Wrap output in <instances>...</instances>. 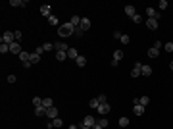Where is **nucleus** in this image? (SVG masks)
<instances>
[{
	"label": "nucleus",
	"instance_id": "1",
	"mask_svg": "<svg viewBox=\"0 0 173 129\" xmlns=\"http://www.w3.org/2000/svg\"><path fill=\"white\" fill-rule=\"evenodd\" d=\"M73 33H75V27H73L69 21L58 27V35H60V37H69V35H73Z\"/></svg>",
	"mask_w": 173,
	"mask_h": 129
},
{
	"label": "nucleus",
	"instance_id": "2",
	"mask_svg": "<svg viewBox=\"0 0 173 129\" xmlns=\"http://www.w3.org/2000/svg\"><path fill=\"white\" fill-rule=\"evenodd\" d=\"M0 40H2V42H6V44H12V42L16 40V35H14L12 31H6L2 37H0Z\"/></svg>",
	"mask_w": 173,
	"mask_h": 129
},
{
	"label": "nucleus",
	"instance_id": "3",
	"mask_svg": "<svg viewBox=\"0 0 173 129\" xmlns=\"http://www.w3.org/2000/svg\"><path fill=\"white\" fill-rule=\"evenodd\" d=\"M142 73V64L141 62H137V64L133 65V69H131V77H139Z\"/></svg>",
	"mask_w": 173,
	"mask_h": 129
},
{
	"label": "nucleus",
	"instance_id": "4",
	"mask_svg": "<svg viewBox=\"0 0 173 129\" xmlns=\"http://www.w3.org/2000/svg\"><path fill=\"white\" fill-rule=\"evenodd\" d=\"M54 50H58V52H67L69 46H67L63 40H60V42H54Z\"/></svg>",
	"mask_w": 173,
	"mask_h": 129
},
{
	"label": "nucleus",
	"instance_id": "5",
	"mask_svg": "<svg viewBox=\"0 0 173 129\" xmlns=\"http://www.w3.org/2000/svg\"><path fill=\"white\" fill-rule=\"evenodd\" d=\"M79 27H81L83 33L88 31V29H90V19H88V17H81V25H79Z\"/></svg>",
	"mask_w": 173,
	"mask_h": 129
},
{
	"label": "nucleus",
	"instance_id": "6",
	"mask_svg": "<svg viewBox=\"0 0 173 129\" xmlns=\"http://www.w3.org/2000/svg\"><path fill=\"white\" fill-rule=\"evenodd\" d=\"M146 27H148L150 31H156V29H158V19H154V17H148V19H146Z\"/></svg>",
	"mask_w": 173,
	"mask_h": 129
},
{
	"label": "nucleus",
	"instance_id": "7",
	"mask_svg": "<svg viewBox=\"0 0 173 129\" xmlns=\"http://www.w3.org/2000/svg\"><path fill=\"white\" fill-rule=\"evenodd\" d=\"M10 52H14V54H21L23 50H21V46H19V42L17 40H14L12 44H10Z\"/></svg>",
	"mask_w": 173,
	"mask_h": 129
},
{
	"label": "nucleus",
	"instance_id": "8",
	"mask_svg": "<svg viewBox=\"0 0 173 129\" xmlns=\"http://www.w3.org/2000/svg\"><path fill=\"white\" fill-rule=\"evenodd\" d=\"M96 112H98V114H102V116L110 114V104H108V102H106V104H100L98 108H96Z\"/></svg>",
	"mask_w": 173,
	"mask_h": 129
},
{
	"label": "nucleus",
	"instance_id": "9",
	"mask_svg": "<svg viewBox=\"0 0 173 129\" xmlns=\"http://www.w3.org/2000/svg\"><path fill=\"white\" fill-rule=\"evenodd\" d=\"M58 114H60V112H58V108H56V106H52V108H48V110H46V116L50 118V120H56V118H58Z\"/></svg>",
	"mask_w": 173,
	"mask_h": 129
},
{
	"label": "nucleus",
	"instance_id": "10",
	"mask_svg": "<svg viewBox=\"0 0 173 129\" xmlns=\"http://www.w3.org/2000/svg\"><path fill=\"white\" fill-rule=\"evenodd\" d=\"M96 123V120L92 118V116H85V120H83V125H86V127H92Z\"/></svg>",
	"mask_w": 173,
	"mask_h": 129
},
{
	"label": "nucleus",
	"instance_id": "11",
	"mask_svg": "<svg viewBox=\"0 0 173 129\" xmlns=\"http://www.w3.org/2000/svg\"><path fill=\"white\" fill-rule=\"evenodd\" d=\"M10 6H16V8H23V6H27V0H10Z\"/></svg>",
	"mask_w": 173,
	"mask_h": 129
},
{
	"label": "nucleus",
	"instance_id": "12",
	"mask_svg": "<svg viewBox=\"0 0 173 129\" xmlns=\"http://www.w3.org/2000/svg\"><path fill=\"white\" fill-rule=\"evenodd\" d=\"M19 60H21L23 64L31 62V52H21V54H19Z\"/></svg>",
	"mask_w": 173,
	"mask_h": 129
},
{
	"label": "nucleus",
	"instance_id": "13",
	"mask_svg": "<svg viewBox=\"0 0 173 129\" xmlns=\"http://www.w3.org/2000/svg\"><path fill=\"white\" fill-rule=\"evenodd\" d=\"M40 14L46 16V17H50L52 16V14H50V6H48V4H42V6H40Z\"/></svg>",
	"mask_w": 173,
	"mask_h": 129
},
{
	"label": "nucleus",
	"instance_id": "14",
	"mask_svg": "<svg viewBox=\"0 0 173 129\" xmlns=\"http://www.w3.org/2000/svg\"><path fill=\"white\" fill-rule=\"evenodd\" d=\"M125 14L129 17H135L137 16V10H135V6H125Z\"/></svg>",
	"mask_w": 173,
	"mask_h": 129
},
{
	"label": "nucleus",
	"instance_id": "15",
	"mask_svg": "<svg viewBox=\"0 0 173 129\" xmlns=\"http://www.w3.org/2000/svg\"><path fill=\"white\" fill-rule=\"evenodd\" d=\"M67 58H71V60H77V58H79L77 48H69V50H67Z\"/></svg>",
	"mask_w": 173,
	"mask_h": 129
},
{
	"label": "nucleus",
	"instance_id": "16",
	"mask_svg": "<svg viewBox=\"0 0 173 129\" xmlns=\"http://www.w3.org/2000/svg\"><path fill=\"white\" fill-rule=\"evenodd\" d=\"M69 23L73 25L75 29H77L79 25H81V17H79V16H73V17H71V19H69Z\"/></svg>",
	"mask_w": 173,
	"mask_h": 129
},
{
	"label": "nucleus",
	"instance_id": "17",
	"mask_svg": "<svg viewBox=\"0 0 173 129\" xmlns=\"http://www.w3.org/2000/svg\"><path fill=\"white\" fill-rule=\"evenodd\" d=\"M133 112L137 114V116H142V114H144V106H141V104H135V106H133Z\"/></svg>",
	"mask_w": 173,
	"mask_h": 129
},
{
	"label": "nucleus",
	"instance_id": "18",
	"mask_svg": "<svg viewBox=\"0 0 173 129\" xmlns=\"http://www.w3.org/2000/svg\"><path fill=\"white\" fill-rule=\"evenodd\" d=\"M146 16H148V17H154V19H160V17H158V12L154 8H146Z\"/></svg>",
	"mask_w": 173,
	"mask_h": 129
},
{
	"label": "nucleus",
	"instance_id": "19",
	"mask_svg": "<svg viewBox=\"0 0 173 129\" xmlns=\"http://www.w3.org/2000/svg\"><path fill=\"white\" fill-rule=\"evenodd\" d=\"M54 106V102H52V98H42V108H52Z\"/></svg>",
	"mask_w": 173,
	"mask_h": 129
},
{
	"label": "nucleus",
	"instance_id": "20",
	"mask_svg": "<svg viewBox=\"0 0 173 129\" xmlns=\"http://www.w3.org/2000/svg\"><path fill=\"white\" fill-rule=\"evenodd\" d=\"M142 75H144V77H150V75H152V67H150V65H142Z\"/></svg>",
	"mask_w": 173,
	"mask_h": 129
},
{
	"label": "nucleus",
	"instance_id": "21",
	"mask_svg": "<svg viewBox=\"0 0 173 129\" xmlns=\"http://www.w3.org/2000/svg\"><path fill=\"white\" fill-rule=\"evenodd\" d=\"M39 62H40V54L31 52V64H39Z\"/></svg>",
	"mask_w": 173,
	"mask_h": 129
},
{
	"label": "nucleus",
	"instance_id": "22",
	"mask_svg": "<svg viewBox=\"0 0 173 129\" xmlns=\"http://www.w3.org/2000/svg\"><path fill=\"white\" fill-rule=\"evenodd\" d=\"M158 54H160V50H158V48H154V46L148 48V56L150 58H158Z\"/></svg>",
	"mask_w": 173,
	"mask_h": 129
},
{
	"label": "nucleus",
	"instance_id": "23",
	"mask_svg": "<svg viewBox=\"0 0 173 129\" xmlns=\"http://www.w3.org/2000/svg\"><path fill=\"white\" fill-rule=\"evenodd\" d=\"M121 58H123V52H121V50H114V58H112V60H116V62H119Z\"/></svg>",
	"mask_w": 173,
	"mask_h": 129
},
{
	"label": "nucleus",
	"instance_id": "24",
	"mask_svg": "<svg viewBox=\"0 0 173 129\" xmlns=\"http://www.w3.org/2000/svg\"><path fill=\"white\" fill-rule=\"evenodd\" d=\"M35 116H46V108H42V106L35 108Z\"/></svg>",
	"mask_w": 173,
	"mask_h": 129
},
{
	"label": "nucleus",
	"instance_id": "25",
	"mask_svg": "<svg viewBox=\"0 0 173 129\" xmlns=\"http://www.w3.org/2000/svg\"><path fill=\"white\" fill-rule=\"evenodd\" d=\"M75 62H77V65H79V67H83V65H86V58H85V56H79L77 60H75Z\"/></svg>",
	"mask_w": 173,
	"mask_h": 129
},
{
	"label": "nucleus",
	"instance_id": "26",
	"mask_svg": "<svg viewBox=\"0 0 173 129\" xmlns=\"http://www.w3.org/2000/svg\"><path fill=\"white\" fill-rule=\"evenodd\" d=\"M42 48H44V52H50V50H54V42H44V44H42Z\"/></svg>",
	"mask_w": 173,
	"mask_h": 129
},
{
	"label": "nucleus",
	"instance_id": "27",
	"mask_svg": "<svg viewBox=\"0 0 173 129\" xmlns=\"http://www.w3.org/2000/svg\"><path fill=\"white\" fill-rule=\"evenodd\" d=\"M65 56H67V52H56V60H58V62H63Z\"/></svg>",
	"mask_w": 173,
	"mask_h": 129
},
{
	"label": "nucleus",
	"instance_id": "28",
	"mask_svg": "<svg viewBox=\"0 0 173 129\" xmlns=\"http://www.w3.org/2000/svg\"><path fill=\"white\" fill-rule=\"evenodd\" d=\"M0 52H2V54H6V52H10V44H6V42H2V44H0Z\"/></svg>",
	"mask_w": 173,
	"mask_h": 129
},
{
	"label": "nucleus",
	"instance_id": "29",
	"mask_svg": "<svg viewBox=\"0 0 173 129\" xmlns=\"http://www.w3.org/2000/svg\"><path fill=\"white\" fill-rule=\"evenodd\" d=\"M33 106H35V108H39V106H42V98L35 97V98H33Z\"/></svg>",
	"mask_w": 173,
	"mask_h": 129
},
{
	"label": "nucleus",
	"instance_id": "30",
	"mask_svg": "<svg viewBox=\"0 0 173 129\" xmlns=\"http://www.w3.org/2000/svg\"><path fill=\"white\" fill-rule=\"evenodd\" d=\"M63 125V121L60 120V118H56V120H52V127H62Z\"/></svg>",
	"mask_w": 173,
	"mask_h": 129
},
{
	"label": "nucleus",
	"instance_id": "31",
	"mask_svg": "<svg viewBox=\"0 0 173 129\" xmlns=\"http://www.w3.org/2000/svg\"><path fill=\"white\" fill-rule=\"evenodd\" d=\"M48 23H50V25H58V23H60V19H58L56 16H50V17H48Z\"/></svg>",
	"mask_w": 173,
	"mask_h": 129
},
{
	"label": "nucleus",
	"instance_id": "32",
	"mask_svg": "<svg viewBox=\"0 0 173 129\" xmlns=\"http://www.w3.org/2000/svg\"><path fill=\"white\" fill-rule=\"evenodd\" d=\"M148 102H150V98H148V97H141V98H139V104H141V106H146Z\"/></svg>",
	"mask_w": 173,
	"mask_h": 129
},
{
	"label": "nucleus",
	"instance_id": "33",
	"mask_svg": "<svg viewBox=\"0 0 173 129\" xmlns=\"http://www.w3.org/2000/svg\"><path fill=\"white\" fill-rule=\"evenodd\" d=\"M88 106H90V108H98V106H100V102H98V98H92V100L88 102Z\"/></svg>",
	"mask_w": 173,
	"mask_h": 129
},
{
	"label": "nucleus",
	"instance_id": "34",
	"mask_svg": "<svg viewBox=\"0 0 173 129\" xmlns=\"http://www.w3.org/2000/svg\"><path fill=\"white\" fill-rule=\"evenodd\" d=\"M158 8L165 10V8H167V0H160V2H158Z\"/></svg>",
	"mask_w": 173,
	"mask_h": 129
},
{
	"label": "nucleus",
	"instance_id": "35",
	"mask_svg": "<svg viewBox=\"0 0 173 129\" xmlns=\"http://www.w3.org/2000/svg\"><path fill=\"white\" fill-rule=\"evenodd\" d=\"M119 125H121V127H127V125H129V120H127V118H119Z\"/></svg>",
	"mask_w": 173,
	"mask_h": 129
},
{
	"label": "nucleus",
	"instance_id": "36",
	"mask_svg": "<svg viewBox=\"0 0 173 129\" xmlns=\"http://www.w3.org/2000/svg\"><path fill=\"white\" fill-rule=\"evenodd\" d=\"M164 48L167 50V52H173V42H165V44H164Z\"/></svg>",
	"mask_w": 173,
	"mask_h": 129
},
{
	"label": "nucleus",
	"instance_id": "37",
	"mask_svg": "<svg viewBox=\"0 0 173 129\" xmlns=\"http://www.w3.org/2000/svg\"><path fill=\"white\" fill-rule=\"evenodd\" d=\"M129 40H131L129 35H123V37H121V42H123V44H129Z\"/></svg>",
	"mask_w": 173,
	"mask_h": 129
},
{
	"label": "nucleus",
	"instance_id": "38",
	"mask_svg": "<svg viewBox=\"0 0 173 129\" xmlns=\"http://www.w3.org/2000/svg\"><path fill=\"white\" fill-rule=\"evenodd\" d=\"M106 100H108L106 95H100V97H98V102H100V104H106Z\"/></svg>",
	"mask_w": 173,
	"mask_h": 129
},
{
	"label": "nucleus",
	"instance_id": "39",
	"mask_svg": "<svg viewBox=\"0 0 173 129\" xmlns=\"http://www.w3.org/2000/svg\"><path fill=\"white\" fill-rule=\"evenodd\" d=\"M14 35H16V40H17V42H21V37H23L21 31H14Z\"/></svg>",
	"mask_w": 173,
	"mask_h": 129
},
{
	"label": "nucleus",
	"instance_id": "40",
	"mask_svg": "<svg viewBox=\"0 0 173 129\" xmlns=\"http://www.w3.org/2000/svg\"><path fill=\"white\" fill-rule=\"evenodd\" d=\"M98 125H102V127H108V120H106V118H102V120L98 121Z\"/></svg>",
	"mask_w": 173,
	"mask_h": 129
},
{
	"label": "nucleus",
	"instance_id": "41",
	"mask_svg": "<svg viewBox=\"0 0 173 129\" xmlns=\"http://www.w3.org/2000/svg\"><path fill=\"white\" fill-rule=\"evenodd\" d=\"M133 21H135V23H141V21H142V17H141V16H139V14H137V16H135V17H133Z\"/></svg>",
	"mask_w": 173,
	"mask_h": 129
},
{
	"label": "nucleus",
	"instance_id": "42",
	"mask_svg": "<svg viewBox=\"0 0 173 129\" xmlns=\"http://www.w3.org/2000/svg\"><path fill=\"white\" fill-rule=\"evenodd\" d=\"M121 37H123V35H121L119 31H114V39H119V40H121Z\"/></svg>",
	"mask_w": 173,
	"mask_h": 129
},
{
	"label": "nucleus",
	"instance_id": "43",
	"mask_svg": "<svg viewBox=\"0 0 173 129\" xmlns=\"http://www.w3.org/2000/svg\"><path fill=\"white\" fill-rule=\"evenodd\" d=\"M8 83H16V75H8Z\"/></svg>",
	"mask_w": 173,
	"mask_h": 129
},
{
	"label": "nucleus",
	"instance_id": "44",
	"mask_svg": "<svg viewBox=\"0 0 173 129\" xmlns=\"http://www.w3.org/2000/svg\"><path fill=\"white\" fill-rule=\"evenodd\" d=\"M154 48H158V50L162 48V42H160V40H156V42H154Z\"/></svg>",
	"mask_w": 173,
	"mask_h": 129
},
{
	"label": "nucleus",
	"instance_id": "45",
	"mask_svg": "<svg viewBox=\"0 0 173 129\" xmlns=\"http://www.w3.org/2000/svg\"><path fill=\"white\" fill-rule=\"evenodd\" d=\"M75 35H77V37H81V35H83V31H81V27H77V29H75Z\"/></svg>",
	"mask_w": 173,
	"mask_h": 129
},
{
	"label": "nucleus",
	"instance_id": "46",
	"mask_svg": "<svg viewBox=\"0 0 173 129\" xmlns=\"http://www.w3.org/2000/svg\"><path fill=\"white\" fill-rule=\"evenodd\" d=\"M92 129H104L102 125H98V123H94V125H92Z\"/></svg>",
	"mask_w": 173,
	"mask_h": 129
},
{
	"label": "nucleus",
	"instance_id": "47",
	"mask_svg": "<svg viewBox=\"0 0 173 129\" xmlns=\"http://www.w3.org/2000/svg\"><path fill=\"white\" fill-rule=\"evenodd\" d=\"M67 129H79V127H77V125H69Z\"/></svg>",
	"mask_w": 173,
	"mask_h": 129
},
{
	"label": "nucleus",
	"instance_id": "48",
	"mask_svg": "<svg viewBox=\"0 0 173 129\" xmlns=\"http://www.w3.org/2000/svg\"><path fill=\"white\" fill-rule=\"evenodd\" d=\"M81 129H92V127H86V125H83V127H81Z\"/></svg>",
	"mask_w": 173,
	"mask_h": 129
},
{
	"label": "nucleus",
	"instance_id": "49",
	"mask_svg": "<svg viewBox=\"0 0 173 129\" xmlns=\"http://www.w3.org/2000/svg\"><path fill=\"white\" fill-rule=\"evenodd\" d=\"M169 67H171V69H173V62H171V64H169Z\"/></svg>",
	"mask_w": 173,
	"mask_h": 129
}]
</instances>
